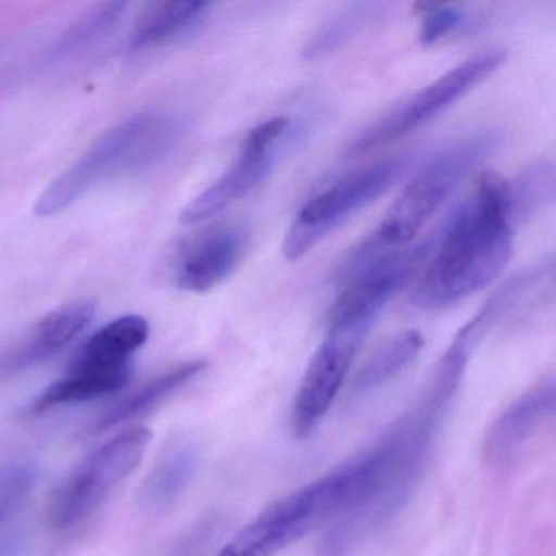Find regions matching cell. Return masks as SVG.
I'll use <instances>...</instances> for the list:
<instances>
[{
    "instance_id": "cell-1",
    "label": "cell",
    "mask_w": 556,
    "mask_h": 556,
    "mask_svg": "<svg viewBox=\"0 0 556 556\" xmlns=\"http://www.w3.org/2000/svg\"><path fill=\"white\" fill-rule=\"evenodd\" d=\"M514 224L509 181L494 172L478 175L439 239L413 304L441 311L486 288L513 255Z\"/></svg>"
},
{
    "instance_id": "cell-2",
    "label": "cell",
    "mask_w": 556,
    "mask_h": 556,
    "mask_svg": "<svg viewBox=\"0 0 556 556\" xmlns=\"http://www.w3.org/2000/svg\"><path fill=\"white\" fill-rule=\"evenodd\" d=\"M386 452L374 445L359 457L269 504L217 556H276L317 527L334 522L382 493Z\"/></svg>"
},
{
    "instance_id": "cell-3",
    "label": "cell",
    "mask_w": 556,
    "mask_h": 556,
    "mask_svg": "<svg viewBox=\"0 0 556 556\" xmlns=\"http://www.w3.org/2000/svg\"><path fill=\"white\" fill-rule=\"evenodd\" d=\"M181 136L180 119L165 113H144L119 123L40 194L35 214L56 216L97 185L154 167L177 148Z\"/></svg>"
},
{
    "instance_id": "cell-4",
    "label": "cell",
    "mask_w": 556,
    "mask_h": 556,
    "mask_svg": "<svg viewBox=\"0 0 556 556\" xmlns=\"http://www.w3.org/2000/svg\"><path fill=\"white\" fill-rule=\"evenodd\" d=\"M494 146V135L484 132L464 139L434 157L396 198L379 227L348 253L338 268V278L348 281L379 256L409 247L448 194L493 151Z\"/></svg>"
},
{
    "instance_id": "cell-5",
    "label": "cell",
    "mask_w": 556,
    "mask_h": 556,
    "mask_svg": "<svg viewBox=\"0 0 556 556\" xmlns=\"http://www.w3.org/2000/svg\"><path fill=\"white\" fill-rule=\"evenodd\" d=\"M151 441V429L135 426L87 455L54 491L48 509L51 526L70 529L96 513L139 467Z\"/></svg>"
},
{
    "instance_id": "cell-6",
    "label": "cell",
    "mask_w": 556,
    "mask_h": 556,
    "mask_svg": "<svg viewBox=\"0 0 556 556\" xmlns=\"http://www.w3.org/2000/svg\"><path fill=\"white\" fill-rule=\"evenodd\" d=\"M506 51L503 48H491L468 58L425 89L406 97L399 105H393L389 112L379 116L372 125L357 135L348 148L346 154L350 157L369 154L421 128L451 109L458 100L464 99L488 77L493 76L503 66Z\"/></svg>"
},
{
    "instance_id": "cell-7",
    "label": "cell",
    "mask_w": 556,
    "mask_h": 556,
    "mask_svg": "<svg viewBox=\"0 0 556 556\" xmlns=\"http://www.w3.org/2000/svg\"><path fill=\"white\" fill-rule=\"evenodd\" d=\"M405 168V157L386 159L351 172L307 201L286 232L282 242L286 260L298 262L307 255L331 230L379 200Z\"/></svg>"
},
{
    "instance_id": "cell-8",
    "label": "cell",
    "mask_w": 556,
    "mask_h": 556,
    "mask_svg": "<svg viewBox=\"0 0 556 556\" xmlns=\"http://www.w3.org/2000/svg\"><path fill=\"white\" fill-rule=\"evenodd\" d=\"M289 131L291 119L288 116H276L255 126L243 139L239 155L229 170L185 207L181 224L191 226L213 219L249 197L268 177L279 146Z\"/></svg>"
},
{
    "instance_id": "cell-9",
    "label": "cell",
    "mask_w": 556,
    "mask_h": 556,
    "mask_svg": "<svg viewBox=\"0 0 556 556\" xmlns=\"http://www.w3.org/2000/svg\"><path fill=\"white\" fill-rule=\"evenodd\" d=\"M367 330L328 327L327 337L308 363L291 408V431L305 439L317 431L344 386Z\"/></svg>"
},
{
    "instance_id": "cell-10",
    "label": "cell",
    "mask_w": 556,
    "mask_h": 556,
    "mask_svg": "<svg viewBox=\"0 0 556 556\" xmlns=\"http://www.w3.org/2000/svg\"><path fill=\"white\" fill-rule=\"evenodd\" d=\"M556 390L553 380L532 387L514 400L490 426L484 438L488 464L503 467L516 458L535 432L555 413Z\"/></svg>"
},
{
    "instance_id": "cell-11",
    "label": "cell",
    "mask_w": 556,
    "mask_h": 556,
    "mask_svg": "<svg viewBox=\"0 0 556 556\" xmlns=\"http://www.w3.org/2000/svg\"><path fill=\"white\" fill-rule=\"evenodd\" d=\"M93 317L92 301L70 302L50 312L14 350L0 357V377L22 372L56 356L89 328Z\"/></svg>"
},
{
    "instance_id": "cell-12",
    "label": "cell",
    "mask_w": 556,
    "mask_h": 556,
    "mask_svg": "<svg viewBox=\"0 0 556 556\" xmlns=\"http://www.w3.org/2000/svg\"><path fill=\"white\" fill-rule=\"evenodd\" d=\"M245 230L242 227H217L203 233L185 250L177 266L178 289L203 294L223 285L239 266L247 249Z\"/></svg>"
},
{
    "instance_id": "cell-13",
    "label": "cell",
    "mask_w": 556,
    "mask_h": 556,
    "mask_svg": "<svg viewBox=\"0 0 556 556\" xmlns=\"http://www.w3.org/2000/svg\"><path fill=\"white\" fill-rule=\"evenodd\" d=\"M151 334V325L141 315H125L110 321L83 344L70 369L123 372Z\"/></svg>"
},
{
    "instance_id": "cell-14",
    "label": "cell",
    "mask_w": 556,
    "mask_h": 556,
    "mask_svg": "<svg viewBox=\"0 0 556 556\" xmlns=\"http://www.w3.org/2000/svg\"><path fill=\"white\" fill-rule=\"evenodd\" d=\"M201 451L190 438L174 439L162 451L151 473L139 491V506L146 514L157 516L170 509L187 491L200 467Z\"/></svg>"
},
{
    "instance_id": "cell-15",
    "label": "cell",
    "mask_w": 556,
    "mask_h": 556,
    "mask_svg": "<svg viewBox=\"0 0 556 556\" xmlns=\"http://www.w3.org/2000/svg\"><path fill=\"white\" fill-rule=\"evenodd\" d=\"M206 361H188L161 376L154 377L148 383L136 390L132 395L126 396L116 403L109 412L103 413L96 425L90 428L92 434H102L110 429L118 428L125 422L135 421L154 412L155 408L167 402L178 390L197 379L206 370Z\"/></svg>"
},
{
    "instance_id": "cell-16",
    "label": "cell",
    "mask_w": 556,
    "mask_h": 556,
    "mask_svg": "<svg viewBox=\"0 0 556 556\" xmlns=\"http://www.w3.org/2000/svg\"><path fill=\"white\" fill-rule=\"evenodd\" d=\"M210 2H157L149 5L129 37L132 50L161 47L190 31L210 14Z\"/></svg>"
},
{
    "instance_id": "cell-17",
    "label": "cell",
    "mask_w": 556,
    "mask_h": 556,
    "mask_svg": "<svg viewBox=\"0 0 556 556\" xmlns=\"http://www.w3.org/2000/svg\"><path fill=\"white\" fill-rule=\"evenodd\" d=\"M425 338L419 331L403 330L387 338L376 348L372 354L364 361L363 366L354 376L351 390L356 395L374 392L390 380L399 377L409 364L419 356Z\"/></svg>"
},
{
    "instance_id": "cell-18",
    "label": "cell",
    "mask_w": 556,
    "mask_h": 556,
    "mask_svg": "<svg viewBox=\"0 0 556 556\" xmlns=\"http://www.w3.org/2000/svg\"><path fill=\"white\" fill-rule=\"evenodd\" d=\"M383 12H386V5L379 2H353L344 5L308 38L302 50V58L305 61H317L328 54L337 53L361 31L369 28L377 18L382 17Z\"/></svg>"
},
{
    "instance_id": "cell-19",
    "label": "cell",
    "mask_w": 556,
    "mask_h": 556,
    "mask_svg": "<svg viewBox=\"0 0 556 556\" xmlns=\"http://www.w3.org/2000/svg\"><path fill=\"white\" fill-rule=\"evenodd\" d=\"M131 370L128 372H93V370H67L66 377L51 383L31 403V413L41 415L56 406L89 402L99 396L112 395L128 386Z\"/></svg>"
},
{
    "instance_id": "cell-20",
    "label": "cell",
    "mask_w": 556,
    "mask_h": 556,
    "mask_svg": "<svg viewBox=\"0 0 556 556\" xmlns=\"http://www.w3.org/2000/svg\"><path fill=\"white\" fill-rule=\"evenodd\" d=\"M555 194V170L552 164L540 162L520 174L516 185H510L514 220L527 219L530 214L545 206Z\"/></svg>"
},
{
    "instance_id": "cell-21",
    "label": "cell",
    "mask_w": 556,
    "mask_h": 556,
    "mask_svg": "<svg viewBox=\"0 0 556 556\" xmlns=\"http://www.w3.org/2000/svg\"><path fill=\"white\" fill-rule=\"evenodd\" d=\"M126 4L122 2H110V4H102L93 9L86 18L74 25L66 37L60 41L58 47V56H70V54L77 53L84 48L90 47L93 41L102 38L103 35L109 34L118 21H122L125 14Z\"/></svg>"
},
{
    "instance_id": "cell-22",
    "label": "cell",
    "mask_w": 556,
    "mask_h": 556,
    "mask_svg": "<svg viewBox=\"0 0 556 556\" xmlns=\"http://www.w3.org/2000/svg\"><path fill=\"white\" fill-rule=\"evenodd\" d=\"M37 480L38 467L31 462L0 464V523L24 503Z\"/></svg>"
},
{
    "instance_id": "cell-23",
    "label": "cell",
    "mask_w": 556,
    "mask_h": 556,
    "mask_svg": "<svg viewBox=\"0 0 556 556\" xmlns=\"http://www.w3.org/2000/svg\"><path fill=\"white\" fill-rule=\"evenodd\" d=\"M419 43L421 47H434L448 35L462 28L467 22V12L458 5L419 4Z\"/></svg>"
},
{
    "instance_id": "cell-24",
    "label": "cell",
    "mask_w": 556,
    "mask_h": 556,
    "mask_svg": "<svg viewBox=\"0 0 556 556\" xmlns=\"http://www.w3.org/2000/svg\"><path fill=\"white\" fill-rule=\"evenodd\" d=\"M22 535L18 532H9L0 535V556H17L22 548Z\"/></svg>"
}]
</instances>
